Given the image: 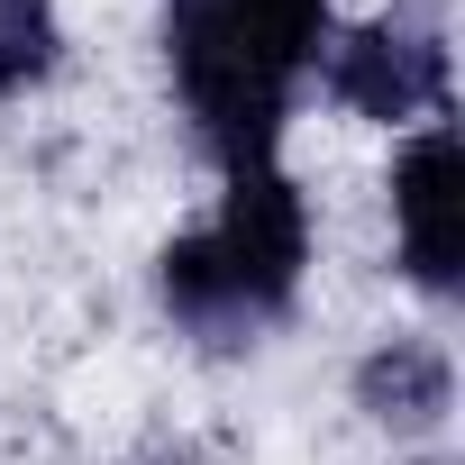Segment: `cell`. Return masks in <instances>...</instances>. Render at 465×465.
I'll use <instances>...</instances> for the list:
<instances>
[{
	"instance_id": "1",
	"label": "cell",
	"mask_w": 465,
	"mask_h": 465,
	"mask_svg": "<svg viewBox=\"0 0 465 465\" xmlns=\"http://www.w3.org/2000/svg\"><path fill=\"white\" fill-rule=\"evenodd\" d=\"M320 46L329 0H164V74L219 173L274 164Z\"/></svg>"
},
{
	"instance_id": "2",
	"label": "cell",
	"mask_w": 465,
	"mask_h": 465,
	"mask_svg": "<svg viewBox=\"0 0 465 465\" xmlns=\"http://www.w3.org/2000/svg\"><path fill=\"white\" fill-rule=\"evenodd\" d=\"M311 274V201L283 164H247L228 173L219 210L155 256V292L173 311V329H192L201 347H247L265 338Z\"/></svg>"
},
{
	"instance_id": "3",
	"label": "cell",
	"mask_w": 465,
	"mask_h": 465,
	"mask_svg": "<svg viewBox=\"0 0 465 465\" xmlns=\"http://www.w3.org/2000/svg\"><path fill=\"white\" fill-rule=\"evenodd\" d=\"M311 74L347 119H374V128L438 119L447 110V19H438V0H392V10H374L356 28H329Z\"/></svg>"
},
{
	"instance_id": "4",
	"label": "cell",
	"mask_w": 465,
	"mask_h": 465,
	"mask_svg": "<svg viewBox=\"0 0 465 465\" xmlns=\"http://www.w3.org/2000/svg\"><path fill=\"white\" fill-rule=\"evenodd\" d=\"M392 238H401V274L429 302L465 292V146L447 119H429L392 155Z\"/></svg>"
},
{
	"instance_id": "5",
	"label": "cell",
	"mask_w": 465,
	"mask_h": 465,
	"mask_svg": "<svg viewBox=\"0 0 465 465\" xmlns=\"http://www.w3.org/2000/svg\"><path fill=\"white\" fill-rule=\"evenodd\" d=\"M356 411L383 420V429H401V438L438 429V420L456 411V365H447V347L420 338V329H392V338L356 365Z\"/></svg>"
},
{
	"instance_id": "6",
	"label": "cell",
	"mask_w": 465,
	"mask_h": 465,
	"mask_svg": "<svg viewBox=\"0 0 465 465\" xmlns=\"http://www.w3.org/2000/svg\"><path fill=\"white\" fill-rule=\"evenodd\" d=\"M55 46H64L55 0H0V101H10V92H37V83L55 74Z\"/></svg>"
}]
</instances>
